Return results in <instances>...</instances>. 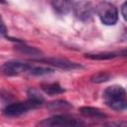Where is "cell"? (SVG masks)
<instances>
[{
	"mask_svg": "<svg viewBox=\"0 0 127 127\" xmlns=\"http://www.w3.org/2000/svg\"><path fill=\"white\" fill-rule=\"evenodd\" d=\"M104 101L111 108L122 110L127 108L126 91L120 85H112L107 87L103 93Z\"/></svg>",
	"mask_w": 127,
	"mask_h": 127,
	"instance_id": "obj_1",
	"label": "cell"
},
{
	"mask_svg": "<svg viewBox=\"0 0 127 127\" xmlns=\"http://www.w3.org/2000/svg\"><path fill=\"white\" fill-rule=\"evenodd\" d=\"M121 13H122L123 18L127 21V1L123 4V6H122V8H121Z\"/></svg>",
	"mask_w": 127,
	"mask_h": 127,
	"instance_id": "obj_9",
	"label": "cell"
},
{
	"mask_svg": "<svg viewBox=\"0 0 127 127\" xmlns=\"http://www.w3.org/2000/svg\"><path fill=\"white\" fill-rule=\"evenodd\" d=\"M81 114H83L84 116H88V117H95V118H103L106 115L102 112H100L98 109L95 108H91V107H82L80 109Z\"/></svg>",
	"mask_w": 127,
	"mask_h": 127,
	"instance_id": "obj_7",
	"label": "cell"
},
{
	"mask_svg": "<svg viewBox=\"0 0 127 127\" xmlns=\"http://www.w3.org/2000/svg\"><path fill=\"white\" fill-rule=\"evenodd\" d=\"M43 88H44V90H45L47 93L52 94V95H54V94H58V93H61V92L64 91V89H63L59 84H56V83L48 84V85L44 86Z\"/></svg>",
	"mask_w": 127,
	"mask_h": 127,
	"instance_id": "obj_8",
	"label": "cell"
},
{
	"mask_svg": "<svg viewBox=\"0 0 127 127\" xmlns=\"http://www.w3.org/2000/svg\"><path fill=\"white\" fill-rule=\"evenodd\" d=\"M41 99L38 97H32L24 102H17L9 104L4 109V114L7 116H20L29 110L35 109L39 105H41Z\"/></svg>",
	"mask_w": 127,
	"mask_h": 127,
	"instance_id": "obj_2",
	"label": "cell"
},
{
	"mask_svg": "<svg viewBox=\"0 0 127 127\" xmlns=\"http://www.w3.org/2000/svg\"><path fill=\"white\" fill-rule=\"evenodd\" d=\"M32 66L29 65L28 64H23V63H7L3 65V72L8 75H16L22 72L26 71H31Z\"/></svg>",
	"mask_w": 127,
	"mask_h": 127,
	"instance_id": "obj_5",
	"label": "cell"
},
{
	"mask_svg": "<svg viewBox=\"0 0 127 127\" xmlns=\"http://www.w3.org/2000/svg\"><path fill=\"white\" fill-rule=\"evenodd\" d=\"M97 14L101 22L105 25H114L118 19V12L114 5L103 2L97 6Z\"/></svg>",
	"mask_w": 127,
	"mask_h": 127,
	"instance_id": "obj_3",
	"label": "cell"
},
{
	"mask_svg": "<svg viewBox=\"0 0 127 127\" xmlns=\"http://www.w3.org/2000/svg\"><path fill=\"white\" fill-rule=\"evenodd\" d=\"M122 54H123V55H124V56H127V51H125V52H123V53H122Z\"/></svg>",
	"mask_w": 127,
	"mask_h": 127,
	"instance_id": "obj_10",
	"label": "cell"
},
{
	"mask_svg": "<svg viewBox=\"0 0 127 127\" xmlns=\"http://www.w3.org/2000/svg\"><path fill=\"white\" fill-rule=\"evenodd\" d=\"M54 10L59 14H67L72 8V0H52Z\"/></svg>",
	"mask_w": 127,
	"mask_h": 127,
	"instance_id": "obj_6",
	"label": "cell"
},
{
	"mask_svg": "<svg viewBox=\"0 0 127 127\" xmlns=\"http://www.w3.org/2000/svg\"><path fill=\"white\" fill-rule=\"evenodd\" d=\"M41 125L44 126H79L82 125V123L74 118L68 117V116H64V115H59L55 116L49 119H46L40 123Z\"/></svg>",
	"mask_w": 127,
	"mask_h": 127,
	"instance_id": "obj_4",
	"label": "cell"
}]
</instances>
